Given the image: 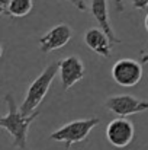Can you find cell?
<instances>
[{
	"label": "cell",
	"mask_w": 148,
	"mask_h": 150,
	"mask_svg": "<svg viewBox=\"0 0 148 150\" xmlns=\"http://www.w3.org/2000/svg\"><path fill=\"white\" fill-rule=\"evenodd\" d=\"M7 114L0 118V127L4 128L13 140V144L20 150H28V130L31 124L39 117V112L35 111L31 115H25L10 93L6 95Z\"/></svg>",
	"instance_id": "6da1fadb"
},
{
	"label": "cell",
	"mask_w": 148,
	"mask_h": 150,
	"mask_svg": "<svg viewBox=\"0 0 148 150\" xmlns=\"http://www.w3.org/2000/svg\"><path fill=\"white\" fill-rule=\"evenodd\" d=\"M58 71H60V63H52V64L47 66L42 70V73L31 83V86L28 88L26 96L20 105V111L25 115H31L35 112L38 105L44 100L45 95L48 93L51 83L54 82Z\"/></svg>",
	"instance_id": "7a4b0ae2"
},
{
	"label": "cell",
	"mask_w": 148,
	"mask_h": 150,
	"mask_svg": "<svg viewBox=\"0 0 148 150\" xmlns=\"http://www.w3.org/2000/svg\"><path fill=\"white\" fill-rule=\"evenodd\" d=\"M100 120L97 117L93 118H86V120H74L71 122L64 124L61 128L55 130L51 133L49 139L54 142H61L65 144V147H71L74 143L84 142L90 131L97 127Z\"/></svg>",
	"instance_id": "3957f363"
},
{
	"label": "cell",
	"mask_w": 148,
	"mask_h": 150,
	"mask_svg": "<svg viewBox=\"0 0 148 150\" xmlns=\"http://www.w3.org/2000/svg\"><path fill=\"white\" fill-rule=\"evenodd\" d=\"M113 80L122 88H132L142 79V66L132 58H121L112 67Z\"/></svg>",
	"instance_id": "277c9868"
},
{
	"label": "cell",
	"mask_w": 148,
	"mask_h": 150,
	"mask_svg": "<svg viewBox=\"0 0 148 150\" xmlns=\"http://www.w3.org/2000/svg\"><path fill=\"white\" fill-rule=\"evenodd\" d=\"M105 108L119 117H128L148 109V100L138 99L134 95H113L105 100Z\"/></svg>",
	"instance_id": "5b68a950"
},
{
	"label": "cell",
	"mask_w": 148,
	"mask_h": 150,
	"mask_svg": "<svg viewBox=\"0 0 148 150\" xmlns=\"http://www.w3.org/2000/svg\"><path fill=\"white\" fill-rule=\"evenodd\" d=\"M134 134H135L134 124L123 117L112 120L106 127V139L116 149H123L129 146L131 142L134 140Z\"/></svg>",
	"instance_id": "8992f818"
},
{
	"label": "cell",
	"mask_w": 148,
	"mask_h": 150,
	"mask_svg": "<svg viewBox=\"0 0 148 150\" xmlns=\"http://www.w3.org/2000/svg\"><path fill=\"white\" fill-rule=\"evenodd\" d=\"M84 64L77 55H68L60 61V79L65 91L71 89L84 76Z\"/></svg>",
	"instance_id": "52a82bcc"
},
{
	"label": "cell",
	"mask_w": 148,
	"mask_h": 150,
	"mask_svg": "<svg viewBox=\"0 0 148 150\" xmlns=\"http://www.w3.org/2000/svg\"><path fill=\"white\" fill-rule=\"evenodd\" d=\"M71 37H73V29L67 23H58L39 38V48L42 52L60 50L71 40Z\"/></svg>",
	"instance_id": "ba28073f"
},
{
	"label": "cell",
	"mask_w": 148,
	"mask_h": 150,
	"mask_svg": "<svg viewBox=\"0 0 148 150\" xmlns=\"http://www.w3.org/2000/svg\"><path fill=\"white\" fill-rule=\"evenodd\" d=\"M86 45L96 54L109 58L112 55V40L102 28H90L84 34Z\"/></svg>",
	"instance_id": "9c48e42d"
},
{
	"label": "cell",
	"mask_w": 148,
	"mask_h": 150,
	"mask_svg": "<svg viewBox=\"0 0 148 150\" xmlns=\"http://www.w3.org/2000/svg\"><path fill=\"white\" fill-rule=\"evenodd\" d=\"M90 12L93 15V18L96 19L99 26L109 35V38L112 40L113 44H119L121 40L115 35L112 25H110V19H109V7H107V0H92V6H90Z\"/></svg>",
	"instance_id": "30bf717a"
},
{
	"label": "cell",
	"mask_w": 148,
	"mask_h": 150,
	"mask_svg": "<svg viewBox=\"0 0 148 150\" xmlns=\"http://www.w3.org/2000/svg\"><path fill=\"white\" fill-rule=\"evenodd\" d=\"M32 10V0H12L7 15L12 18H23Z\"/></svg>",
	"instance_id": "8fae6325"
},
{
	"label": "cell",
	"mask_w": 148,
	"mask_h": 150,
	"mask_svg": "<svg viewBox=\"0 0 148 150\" xmlns=\"http://www.w3.org/2000/svg\"><path fill=\"white\" fill-rule=\"evenodd\" d=\"M65 1L71 3L73 6H76V9H79V10H81V12H86V10H87V4H86L84 0H65Z\"/></svg>",
	"instance_id": "7c38bea8"
},
{
	"label": "cell",
	"mask_w": 148,
	"mask_h": 150,
	"mask_svg": "<svg viewBox=\"0 0 148 150\" xmlns=\"http://www.w3.org/2000/svg\"><path fill=\"white\" fill-rule=\"evenodd\" d=\"M132 6L135 9H147L148 7V0H132Z\"/></svg>",
	"instance_id": "4fadbf2b"
},
{
	"label": "cell",
	"mask_w": 148,
	"mask_h": 150,
	"mask_svg": "<svg viewBox=\"0 0 148 150\" xmlns=\"http://www.w3.org/2000/svg\"><path fill=\"white\" fill-rule=\"evenodd\" d=\"M10 3H12V0H0V10L3 15H7V9H9Z\"/></svg>",
	"instance_id": "5bb4252c"
},
{
	"label": "cell",
	"mask_w": 148,
	"mask_h": 150,
	"mask_svg": "<svg viewBox=\"0 0 148 150\" xmlns=\"http://www.w3.org/2000/svg\"><path fill=\"white\" fill-rule=\"evenodd\" d=\"M115 4L118 12H123V0H115Z\"/></svg>",
	"instance_id": "9a60e30c"
},
{
	"label": "cell",
	"mask_w": 148,
	"mask_h": 150,
	"mask_svg": "<svg viewBox=\"0 0 148 150\" xmlns=\"http://www.w3.org/2000/svg\"><path fill=\"white\" fill-rule=\"evenodd\" d=\"M147 61H148V52H145L142 55V63H147Z\"/></svg>",
	"instance_id": "2e32d148"
},
{
	"label": "cell",
	"mask_w": 148,
	"mask_h": 150,
	"mask_svg": "<svg viewBox=\"0 0 148 150\" xmlns=\"http://www.w3.org/2000/svg\"><path fill=\"white\" fill-rule=\"evenodd\" d=\"M144 23H145V29L148 31V15L145 16V22H144Z\"/></svg>",
	"instance_id": "e0dca14e"
}]
</instances>
